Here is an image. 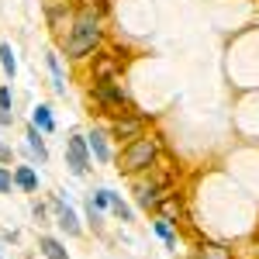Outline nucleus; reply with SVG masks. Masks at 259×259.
Masks as SVG:
<instances>
[{"label":"nucleus","instance_id":"nucleus-14","mask_svg":"<svg viewBox=\"0 0 259 259\" xmlns=\"http://www.w3.org/2000/svg\"><path fill=\"white\" fill-rule=\"evenodd\" d=\"M45 132H38L31 121H28V128H24V139H28V149H31V156L38 159V166H45L49 162V149H45V139H41Z\"/></svg>","mask_w":259,"mask_h":259},{"label":"nucleus","instance_id":"nucleus-25","mask_svg":"<svg viewBox=\"0 0 259 259\" xmlns=\"http://www.w3.org/2000/svg\"><path fill=\"white\" fill-rule=\"evenodd\" d=\"M0 107L14 111V90H11V83H0Z\"/></svg>","mask_w":259,"mask_h":259},{"label":"nucleus","instance_id":"nucleus-1","mask_svg":"<svg viewBox=\"0 0 259 259\" xmlns=\"http://www.w3.org/2000/svg\"><path fill=\"white\" fill-rule=\"evenodd\" d=\"M104 45H107L104 21L76 7V21H73L69 35H66V41H62V52H66V59H69V62H83V59H90L97 49H104Z\"/></svg>","mask_w":259,"mask_h":259},{"label":"nucleus","instance_id":"nucleus-27","mask_svg":"<svg viewBox=\"0 0 259 259\" xmlns=\"http://www.w3.org/2000/svg\"><path fill=\"white\" fill-rule=\"evenodd\" d=\"M14 111H7V107H0V128H14Z\"/></svg>","mask_w":259,"mask_h":259},{"label":"nucleus","instance_id":"nucleus-13","mask_svg":"<svg viewBox=\"0 0 259 259\" xmlns=\"http://www.w3.org/2000/svg\"><path fill=\"white\" fill-rule=\"evenodd\" d=\"M14 187L24 190V194H38V173H35V166H31V162L14 166Z\"/></svg>","mask_w":259,"mask_h":259},{"label":"nucleus","instance_id":"nucleus-5","mask_svg":"<svg viewBox=\"0 0 259 259\" xmlns=\"http://www.w3.org/2000/svg\"><path fill=\"white\" fill-rule=\"evenodd\" d=\"M124 62H128V52L121 49H97L90 59H87V80L100 83V80H121L124 76Z\"/></svg>","mask_w":259,"mask_h":259},{"label":"nucleus","instance_id":"nucleus-3","mask_svg":"<svg viewBox=\"0 0 259 259\" xmlns=\"http://www.w3.org/2000/svg\"><path fill=\"white\" fill-rule=\"evenodd\" d=\"M87 100H90V107H94L97 114H104V118H118V114H132V111H139L135 100H132V94L124 90V83H121V80L90 83Z\"/></svg>","mask_w":259,"mask_h":259},{"label":"nucleus","instance_id":"nucleus-16","mask_svg":"<svg viewBox=\"0 0 259 259\" xmlns=\"http://www.w3.org/2000/svg\"><path fill=\"white\" fill-rule=\"evenodd\" d=\"M45 66H49V73H52V90L62 97V94H66V76H62L59 52H45Z\"/></svg>","mask_w":259,"mask_h":259},{"label":"nucleus","instance_id":"nucleus-29","mask_svg":"<svg viewBox=\"0 0 259 259\" xmlns=\"http://www.w3.org/2000/svg\"><path fill=\"white\" fill-rule=\"evenodd\" d=\"M187 259H197V256H194V252H190V256H187Z\"/></svg>","mask_w":259,"mask_h":259},{"label":"nucleus","instance_id":"nucleus-30","mask_svg":"<svg viewBox=\"0 0 259 259\" xmlns=\"http://www.w3.org/2000/svg\"><path fill=\"white\" fill-rule=\"evenodd\" d=\"M256 28H259V21H256Z\"/></svg>","mask_w":259,"mask_h":259},{"label":"nucleus","instance_id":"nucleus-4","mask_svg":"<svg viewBox=\"0 0 259 259\" xmlns=\"http://www.w3.org/2000/svg\"><path fill=\"white\" fill-rule=\"evenodd\" d=\"M173 190H177V169L159 173V162H156L149 173L135 177V204H139L145 214H156L159 200L166 197V194H173Z\"/></svg>","mask_w":259,"mask_h":259},{"label":"nucleus","instance_id":"nucleus-12","mask_svg":"<svg viewBox=\"0 0 259 259\" xmlns=\"http://www.w3.org/2000/svg\"><path fill=\"white\" fill-rule=\"evenodd\" d=\"M194 256H197V259H235V249H232V245H225V242L200 239L197 245H194Z\"/></svg>","mask_w":259,"mask_h":259},{"label":"nucleus","instance_id":"nucleus-15","mask_svg":"<svg viewBox=\"0 0 259 259\" xmlns=\"http://www.w3.org/2000/svg\"><path fill=\"white\" fill-rule=\"evenodd\" d=\"M31 124H35L38 132H45V135H52V132H56L52 107H49V104H35V107H31Z\"/></svg>","mask_w":259,"mask_h":259},{"label":"nucleus","instance_id":"nucleus-28","mask_svg":"<svg viewBox=\"0 0 259 259\" xmlns=\"http://www.w3.org/2000/svg\"><path fill=\"white\" fill-rule=\"evenodd\" d=\"M31 214H35V221H45L49 218V207H45L41 200H35V204H31Z\"/></svg>","mask_w":259,"mask_h":259},{"label":"nucleus","instance_id":"nucleus-21","mask_svg":"<svg viewBox=\"0 0 259 259\" xmlns=\"http://www.w3.org/2000/svg\"><path fill=\"white\" fill-rule=\"evenodd\" d=\"M111 214H114L118 221H124V225H132V221H135V211L124 204V197H121V194L114 197V204H111Z\"/></svg>","mask_w":259,"mask_h":259},{"label":"nucleus","instance_id":"nucleus-17","mask_svg":"<svg viewBox=\"0 0 259 259\" xmlns=\"http://www.w3.org/2000/svg\"><path fill=\"white\" fill-rule=\"evenodd\" d=\"M38 249L45 259H69V252H66V245H62L56 235H38Z\"/></svg>","mask_w":259,"mask_h":259},{"label":"nucleus","instance_id":"nucleus-23","mask_svg":"<svg viewBox=\"0 0 259 259\" xmlns=\"http://www.w3.org/2000/svg\"><path fill=\"white\" fill-rule=\"evenodd\" d=\"M83 211H87V221H90V228H94V232H100V228H104V211H100L97 204H94V200L87 197V207H83Z\"/></svg>","mask_w":259,"mask_h":259},{"label":"nucleus","instance_id":"nucleus-20","mask_svg":"<svg viewBox=\"0 0 259 259\" xmlns=\"http://www.w3.org/2000/svg\"><path fill=\"white\" fill-rule=\"evenodd\" d=\"M152 232H156V235L166 242V249H177V228H173L166 218H159V214H156V221H152Z\"/></svg>","mask_w":259,"mask_h":259},{"label":"nucleus","instance_id":"nucleus-24","mask_svg":"<svg viewBox=\"0 0 259 259\" xmlns=\"http://www.w3.org/2000/svg\"><path fill=\"white\" fill-rule=\"evenodd\" d=\"M14 190V169L11 166H0V197Z\"/></svg>","mask_w":259,"mask_h":259},{"label":"nucleus","instance_id":"nucleus-6","mask_svg":"<svg viewBox=\"0 0 259 259\" xmlns=\"http://www.w3.org/2000/svg\"><path fill=\"white\" fill-rule=\"evenodd\" d=\"M45 21H49V31H52V38L66 41L69 35V28H73V21H76V0L69 4V0H45Z\"/></svg>","mask_w":259,"mask_h":259},{"label":"nucleus","instance_id":"nucleus-18","mask_svg":"<svg viewBox=\"0 0 259 259\" xmlns=\"http://www.w3.org/2000/svg\"><path fill=\"white\" fill-rule=\"evenodd\" d=\"M0 66H4V76H7V80L18 76V52H14L11 41H0Z\"/></svg>","mask_w":259,"mask_h":259},{"label":"nucleus","instance_id":"nucleus-8","mask_svg":"<svg viewBox=\"0 0 259 259\" xmlns=\"http://www.w3.org/2000/svg\"><path fill=\"white\" fill-rule=\"evenodd\" d=\"M90 145H87V135L80 132H73L69 139H66V166H69V173L73 177H87V169H90Z\"/></svg>","mask_w":259,"mask_h":259},{"label":"nucleus","instance_id":"nucleus-7","mask_svg":"<svg viewBox=\"0 0 259 259\" xmlns=\"http://www.w3.org/2000/svg\"><path fill=\"white\" fill-rule=\"evenodd\" d=\"M149 132V118L142 114V111H132V114H118V118L107 121V135L111 142H118V145H128V142H135L139 135Z\"/></svg>","mask_w":259,"mask_h":259},{"label":"nucleus","instance_id":"nucleus-26","mask_svg":"<svg viewBox=\"0 0 259 259\" xmlns=\"http://www.w3.org/2000/svg\"><path fill=\"white\" fill-rule=\"evenodd\" d=\"M11 162H14V149L0 139V166H11Z\"/></svg>","mask_w":259,"mask_h":259},{"label":"nucleus","instance_id":"nucleus-2","mask_svg":"<svg viewBox=\"0 0 259 259\" xmlns=\"http://www.w3.org/2000/svg\"><path fill=\"white\" fill-rule=\"evenodd\" d=\"M159 159H162V135L159 132H145L135 142L121 145V152L114 156V169H118L121 177L135 180L142 173H149Z\"/></svg>","mask_w":259,"mask_h":259},{"label":"nucleus","instance_id":"nucleus-10","mask_svg":"<svg viewBox=\"0 0 259 259\" xmlns=\"http://www.w3.org/2000/svg\"><path fill=\"white\" fill-rule=\"evenodd\" d=\"M52 204V211H56V225H59L62 232L69 235V239H76V235H83V225H80V218H76V211L66 204L62 197H52L49 200Z\"/></svg>","mask_w":259,"mask_h":259},{"label":"nucleus","instance_id":"nucleus-9","mask_svg":"<svg viewBox=\"0 0 259 259\" xmlns=\"http://www.w3.org/2000/svg\"><path fill=\"white\" fill-rule=\"evenodd\" d=\"M87 145H90V156L104 166H111L114 162V149H111V135H107V128H100V124H90V132H87Z\"/></svg>","mask_w":259,"mask_h":259},{"label":"nucleus","instance_id":"nucleus-19","mask_svg":"<svg viewBox=\"0 0 259 259\" xmlns=\"http://www.w3.org/2000/svg\"><path fill=\"white\" fill-rule=\"evenodd\" d=\"M76 7L87 11V14H94V18H100V21L111 18V0H76Z\"/></svg>","mask_w":259,"mask_h":259},{"label":"nucleus","instance_id":"nucleus-11","mask_svg":"<svg viewBox=\"0 0 259 259\" xmlns=\"http://www.w3.org/2000/svg\"><path fill=\"white\" fill-rule=\"evenodd\" d=\"M156 214H159V218H166L169 225H180V221L187 218V207H183V194H180V190L166 194V197L159 200V207H156Z\"/></svg>","mask_w":259,"mask_h":259},{"label":"nucleus","instance_id":"nucleus-22","mask_svg":"<svg viewBox=\"0 0 259 259\" xmlns=\"http://www.w3.org/2000/svg\"><path fill=\"white\" fill-rule=\"evenodd\" d=\"M114 197H118V194H114V190H107V187H97V190H94V204H97L100 211H111V204H114Z\"/></svg>","mask_w":259,"mask_h":259}]
</instances>
